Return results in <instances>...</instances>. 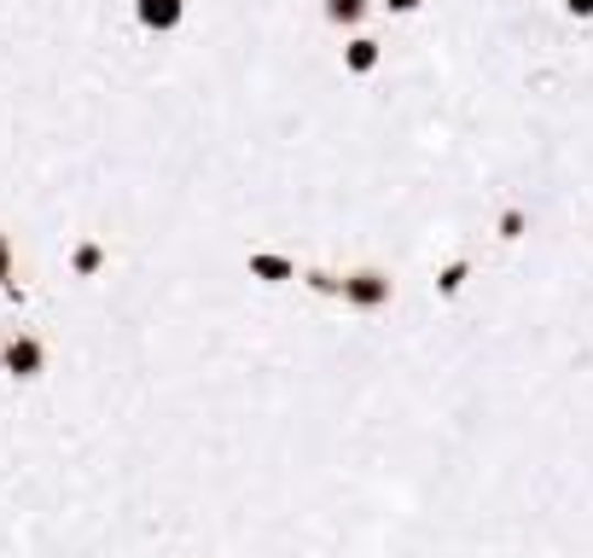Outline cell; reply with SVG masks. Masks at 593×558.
<instances>
[{
  "mask_svg": "<svg viewBox=\"0 0 593 558\" xmlns=\"http://www.w3.org/2000/svg\"><path fill=\"white\" fill-rule=\"evenodd\" d=\"M570 7V18H593V0H564Z\"/></svg>",
  "mask_w": 593,
  "mask_h": 558,
  "instance_id": "obj_9",
  "label": "cell"
},
{
  "mask_svg": "<svg viewBox=\"0 0 593 558\" xmlns=\"http://www.w3.org/2000/svg\"><path fill=\"white\" fill-rule=\"evenodd\" d=\"M180 12H187V0H134V18L157 35H169L180 24Z\"/></svg>",
  "mask_w": 593,
  "mask_h": 558,
  "instance_id": "obj_2",
  "label": "cell"
},
{
  "mask_svg": "<svg viewBox=\"0 0 593 558\" xmlns=\"http://www.w3.org/2000/svg\"><path fill=\"white\" fill-rule=\"evenodd\" d=\"M41 366H47V355H41L35 338H12L7 355H0V372H12V379H41Z\"/></svg>",
  "mask_w": 593,
  "mask_h": 558,
  "instance_id": "obj_1",
  "label": "cell"
},
{
  "mask_svg": "<svg viewBox=\"0 0 593 558\" xmlns=\"http://www.w3.org/2000/svg\"><path fill=\"white\" fill-rule=\"evenodd\" d=\"M251 274H256V280H268V285H279V280H292L297 267L285 262V256H251Z\"/></svg>",
  "mask_w": 593,
  "mask_h": 558,
  "instance_id": "obj_5",
  "label": "cell"
},
{
  "mask_svg": "<svg viewBox=\"0 0 593 558\" xmlns=\"http://www.w3.org/2000/svg\"><path fill=\"white\" fill-rule=\"evenodd\" d=\"M12 280V244H7V233H0V285Z\"/></svg>",
  "mask_w": 593,
  "mask_h": 558,
  "instance_id": "obj_8",
  "label": "cell"
},
{
  "mask_svg": "<svg viewBox=\"0 0 593 558\" xmlns=\"http://www.w3.org/2000/svg\"><path fill=\"white\" fill-rule=\"evenodd\" d=\"M343 297H350L355 308H378V303H391V280L384 274H350L343 280Z\"/></svg>",
  "mask_w": 593,
  "mask_h": 558,
  "instance_id": "obj_3",
  "label": "cell"
},
{
  "mask_svg": "<svg viewBox=\"0 0 593 558\" xmlns=\"http://www.w3.org/2000/svg\"><path fill=\"white\" fill-rule=\"evenodd\" d=\"M326 18H332V24H361L366 0H326Z\"/></svg>",
  "mask_w": 593,
  "mask_h": 558,
  "instance_id": "obj_6",
  "label": "cell"
},
{
  "mask_svg": "<svg viewBox=\"0 0 593 558\" xmlns=\"http://www.w3.org/2000/svg\"><path fill=\"white\" fill-rule=\"evenodd\" d=\"M76 274H99V262H106V251H99V244H76Z\"/></svg>",
  "mask_w": 593,
  "mask_h": 558,
  "instance_id": "obj_7",
  "label": "cell"
},
{
  "mask_svg": "<svg viewBox=\"0 0 593 558\" xmlns=\"http://www.w3.org/2000/svg\"><path fill=\"white\" fill-rule=\"evenodd\" d=\"M391 12H419V0H391Z\"/></svg>",
  "mask_w": 593,
  "mask_h": 558,
  "instance_id": "obj_10",
  "label": "cell"
},
{
  "mask_svg": "<svg viewBox=\"0 0 593 558\" xmlns=\"http://www.w3.org/2000/svg\"><path fill=\"white\" fill-rule=\"evenodd\" d=\"M343 65H350V76L378 70V41H373V35H355L350 47H343Z\"/></svg>",
  "mask_w": 593,
  "mask_h": 558,
  "instance_id": "obj_4",
  "label": "cell"
}]
</instances>
